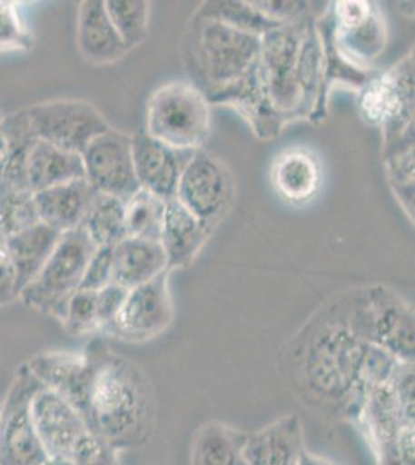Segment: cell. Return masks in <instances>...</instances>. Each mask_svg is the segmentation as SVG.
<instances>
[{"label": "cell", "mask_w": 415, "mask_h": 465, "mask_svg": "<svg viewBox=\"0 0 415 465\" xmlns=\"http://www.w3.org/2000/svg\"><path fill=\"white\" fill-rule=\"evenodd\" d=\"M399 363L357 337L340 317L316 326L302 344L298 377L313 402L353 422L364 390L388 381Z\"/></svg>", "instance_id": "6da1fadb"}, {"label": "cell", "mask_w": 415, "mask_h": 465, "mask_svg": "<svg viewBox=\"0 0 415 465\" xmlns=\"http://www.w3.org/2000/svg\"><path fill=\"white\" fill-rule=\"evenodd\" d=\"M258 76L263 98L284 126L318 116L326 103V54L315 17L261 36Z\"/></svg>", "instance_id": "7a4b0ae2"}, {"label": "cell", "mask_w": 415, "mask_h": 465, "mask_svg": "<svg viewBox=\"0 0 415 465\" xmlns=\"http://www.w3.org/2000/svg\"><path fill=\"white\" fill-rule=\"evenodd\" d=\"M89 352L92 377L83 418L116 451L137 449L153 431L151 386L137 366L104 344L90 346Z\"/></svg>", "instance_id": "3957f363"}, {"label": "cell", "mask_w": 415, "mask_h": 465, "mask_svg": "<svg viewBox=\"0 0 415 465\" xmlns=\"http://www.w3.org/2000/svg\"><path fill=\"white\" fill-rule=\"evenodd\" d=\"M261 37L210 17H193L183 44L191 84L210 104L243 80L258 64Z\"/></svg>", "instance_id": "277c9868"}, {"label": "cell", "mask_w": 415, "mask_h": 465, "mask_svg": "<svg viewBox=\"0 0 415 465\" xmlns=\"http://www.w3.org/2000/svg\"><path fill=\"white\" fill-rule=\"evenodd\" d=\"M342 320L366 343L399 361H414V307L390 287L372 286L355 292Z\"/></svg>", "instance_id": "5b68a950"}, {"label": "cell", "mask_w": 415, "mask_h": 465, "mask_svg": "<svg viewBox=\"0 0 415 465\" xmlns=\"http://www.w3.org/2000/svg\"><path fill=\"white\" fill-rule=\"evenodd\" d=\"M143 129L175 149H203L211 133V104L191 83L171 81L147 101Z\"/></svg>", "instance_id": "8992f818"}, {"label": "cell", "mask_w": 415, "mask_h": 465, "mask_svg": "<svg viewBox=\"0 0 415 465\" xmlns=\"http://www.w3.org/2000/svg\"><path fill=\"white\" fill-rule=\"evenodd\" d=\"M95 250L81 228L64 232L36 278L21 292L19 300L61 322L67 302L81 286L85 267Z\"/></svg>", "instance_id": "52a82bcc"}, {"label": "cell", "mask_w": 415, "mask_h": 465, "mask_svg": "<svg viewBox=\"0 0 415 465\" xmlns=\"http://www.w3.org/2000/svg\"><path fill=\"white\" fill-rule=\"evenodd\" d=\"M364 122L383 129V144L414 131V54H408L361 89Z\"/></svg>", "instance_id": "ba28073f"}, {"label": "cell", "mask_w": 415, "mask_h": 465, "mask_svg": "<svg viewBox=\"0 0 415 465\" xmlns=\"http://www.w3.org/2000/svg\"><path fill=\"white\" fill-rule=\"evenodd\" d=\"M331 8V45L344 63L368 72L388 44V27L381 11L366 0H341Z\"/></svg>", "instance_id": "9c48e42d"}, {"label": "cell", "mask_w": 415, "mask_h": 465, "mask_svg": "<svg viewBox=\"0 0 415 465\" xmlns=\"http://www.w3.org/2000/svg\"><path fill=\"white\" fill-rule=\"evenodd\" d=\"M236 194L232 171L219 157L197 149L184 166L175 199L211 230L230 212Z\"/></svg>", "instance_id": "30bf717a"}, {"label": "cell", "mask_w": 415, "mask_h": 465, "mask_svg": "<svg viewBox=\"0 0 415 465\" xmlns=\"http://www.w3.org/2000/svg\"><path fill=\"white\" fill-rule=\"evenodd\" d=\"M36 386V379L22 365L0 402V465H45L50 460L30 414Z\"/></svg>", "instance_id": "8fae6325"}, {"label": "cell", "mask_w": 415, "mask_h": 465, "mask_svg": "<svg viewBox=\"0 0 415 465\" xmlns=\"http://www.w3.org/2000/svg\"><path fill=\"white\" fill-rule=\"evenodd\" d=\"M24 112L37 140L79 155L94 138L111 129L103 114L87 101H47Z\"/></svg>", "instance_id": "7c38bea8"}, {"label": "cell", "mask_w": 415, "mask_h": 465, "mask_svg": "<svg viewBox=\"0 0 415 465\" xmlns=\"http://www.w3.org/2000/svg\"><path fill=\"white\" fill-rule=\"evenodd\" d=\"M169 275L171 270H166L142 286L127 291L120 312L101 332L132 343L147 341L164 332L173 318Z\"/></svg>", "instance_id": "4fadbf2b"}, {"label": "cell", "mask_w": 415, "mask_h": 465, "mask_svg": "<svg viewBox=\"0 0 415 465\" xmlns=\"http://www.w3.org/2000/svg\"><path fill=\"white\" fill-rule=\"evenodd\" d=\"M81 160L85 180L96 193L127 201L140 190L132 159V135L111 127L87 144Z\"/></svg>", "instance_id": "5bb4252c"}, {"label": "cell", "mask_w": 415, "mask_h": 465, "mask_svg": "<svg viewBox=\"0 0 415 465\" xmlns=\"http://www.w3.org/2000/svg\"><path fill=\"white\" fill-rule=\"evenodd\" d=\"M30 414L48 458H69L79 439L89 431L81 412L39 381L30 401Z\"/></svg>", "instance_id": "9a60e30c"}, {"label": "cell", "mask_w": 415, "mask_h": 465, "mask_svg": "<svg viewBox=\"0 0 415 465\" xmlns=\"http://www.w3.org/2000/svg\"><path fill=\"white\" fill-rule=\"evenodd\" d=\"M194 153L162 143L140 129L132 135V159L138 185L163 201H171L177 193L184 166Z\"/></svg>", "instance_id": "2e32d148"}, {"label": "cell", "mask_w": 415, "mask_h": 465, "mask_svg": "<svg viewBox=\"0 0 415 465\" xmlns=\"http://www.w3.org/2000/svg\"><path fill=\"white\" fill-rule=\"evenodd\" d=\"M25 366L32 372V376L39 381V385L65 399L83 416L92 377V357L89 349L84 352H41L28 360Z\"/></svg>", "instance_id": "e0dca14e"}, {"label": "cell", "mask_w": 415, "mask_h": 465, "mask_svg": "<svg viewBox=\"0 0 415 465\" xmlns=\"http://www.w3.org/2000/svg\"><path fill=\"white\" fill-rule=\"evenodd\" d=\"M305 450L302 422L290 414L247 433L243 455L248 465H300Z\"/></svg>", "instance_id": "ac0fdd59"}, {"label": "cell", "mask_w": 415, "mask_h": 465, "mask_svg": "<svg viewBox=\"0 0 415 465\" xmlns=\"http://www.w3.org/2000/svg\"><path fill=\"white\" fill-rule=\"evenodd\" d=\"M95 196L96 191L85 177L35 193L39 223L59 234L74 232L81 227Z\"/></svg>", "instance_id": "d6986e66"}, {"label": "cell", "mask_w": 415, "mask_h": 465, "mask_svg": "<svg viewBox=\"0 0 415 465\" xmlns=\"http://www.w3.org/2000/svg\"><path fill=\"white\" fill-rule=\"evenodd\" d=\"M270 179L276 194L290 205H304L320 191L322 168L311 149H285L274 159Z\"/></svg>", "instance_id": "ffe728a7"}, {"label": "cell", "mask_w": 415, "mask_h": 465, "mask_svg": "<svg viewBox=\"0 0 415 465\" xmlns=\"http://www.w3.org/2000/svg\"><path fill=\"white\" fill-rule=\"evenodd\" d=\"M211 232L212 230L200 223L175 197L166 202L160 243L168 260V269L173 272L193 264Z\"/></svg>", "instance_id": "44dd1931"}, {"label": "cell", "mask_w": 415, "mask_h": 465, "mask_svg": "<svg viewBox=\"0 0 415 465\" xmlns=\"http://www.w3.org/2000/svg\"><path fill=\"white\" fill-rule=\"evenodd\" d=\"M76 43L79 54L89 63H115L127 54L107 15L104 0H84L79 4Z\"/></svg>", "instance_id": "7402d4cb"}, {"label": "cell", "mask_w": 415, "mask_h": 465, "mask_svg": "<svg viewBox=\"0 0 415 465\" xmlns=\"http://www.w3.org/2000/svg\"><path fill=\"white\" fill-rule=\"evenodd\" d=\"M168 260L158 241L127 238L112 249V282L131 291L163 273Z\"/></svg>", "instance_id": "603a6c76"}, {"label": "cell", "mask_w": 415, "mask_h": 465, "mask_svg": "<svg viewBox=\"0 0 415 465\" xmlns=\"http://www.w3.org/2000/svg\"><path fill=\"white\" fill-rule=\"evenodd\" d=\"M83 177L84 166L79 153H67L37 138L26 153L25 182L32 193Z\"/></svg>", "instance_id": "cb8c5ba5"}, {"label": "cell", "mask_w": 415, "mask_h": 465, "mask_svg": "<svg viewBox=\"0 0 415 465\" xmlns=\"http://www.w3.org/2000/svg\"><path fill=\"white\" fill-rule=\"evenodd\" d=\"M59 238L58 232L41 223L6 238L10 260L16 269L19 295L47 262Z\"/></svg>", "instance_id": "d4e9b609"}, {"label": "cell", "mask_w": 415, "mask_h": 465, "mask_svg": "<svg viewBox=\"0 0 415 465\" xmlns=\"http://www.w3.org/2000/svg\"><path fill=\"white\" fill-rule=\"evenodd\" d=\"M245 439L247 433L225 423H205L195 434L191 465H248Z\"/></svg>", "instance_id": "484cf974"}, {"label": "cell", "mask_w": 415, "mask_h": 465, "mask_svg": "<svg viewBox=\"0 0 415 465\" xmlns=\"http://www.w3.org/2000/svg\"><path fill=\"white\" fill-rule=\"evenodd\" d=\"M79 228L87 234L96 249L114 247L122 242L123 239L127 238L126 201L96 193Z\"/></svg>", "instance_id": "4316f807"}, {"label": "cell", "mask_w": 415, "mask_h": 465, "mask_svg": "<svg viewBox=\"0 0 415 465\" xmlns=\"http://www.w3.org/2000/svg\"><path fill=\"white\" fill-rule=\"evenodd\" d=\"M384 164L390 188L408 216L414 217V131L384 144Z\"/></svg>", "instance_id": "83f0119b"}, {"label": "cell", "mask_w": 415, "mask_h": 465, "mask_svg": "<svg viewBox=\"0 0 415 465\" xmlns=\"http://www.w3.org/2000/svg\"><path fill=\"white\" fill-rule=\"evenodd\" d=\"M194 16L210 17L214 21L226 24L241 32L263 36L273 28L281 27L279 24L270 21L262 13L252 5V0H216L205 2L195 11Z\"/></svg>", "instance_id": "f1b7e54d"}, {"label": "cell", "mask_w": 415, "mask_h": 465, "mask_svg": "<svg viewBox=\"0 0 415 465\" xmlns=\"http://www.w3.org/2000/svg\"><path fill=\"white\" fill-rule=\"evenodd\" d=\"M164 210L166 201L140 188L126 201L127 236L160 242Z\"/></svg>", "instance_id": "f546056e"}, {"label": "cell", "mask_w": 415, "mask_h": 465, "mask_svg": "<svg viewBox=\"0 0 415 465\" xmlns=\"http://www.w3.org/2000/svg\"><path fill=\"white\" fill-rule=\"evenodd\" d=\"M105 10L127 52L144 43L149 32L151 4L146 0H104Z\"/></svg>", "instance_id": "4dcf8cb0"}, {"label": "cell", "mask_w": 415, "mask_h": 465, "mask_svg": "<svg viewBox=\"0 0 415 465\" xmlns=\"http://www.w3.org/2000/svg\"><path fill=\"white\" fill-rule=\"evenodd\" d=\"M39 223L35 193L28 188L0 183V232L10 238Z\"/></svg>", "instance_id": "1f68e13d"}, {"label": "cell", "mask_w": 415, "mask_h": 465, "mask_svg": "<svg viewBox=\"0 0 415 465\" xmlns=\"http://www.w3.org/2000/svg\"><path fill=\"white\" fill-rule=\"evenodd\" d=\"M65 332L74 337L101 331L96 311V292L78 289L70 296L61 320Z\"/></svg>", "instance_id": "d6a6232c"}, {"label": "cell", "mask_w": 415, "mask_h": 465, "mask_svg": "<svg viewBox=\"0 0 415 465\" xmlns=\"http://www.w3.org/2000/svg\"><path fill=\"white\" fill-rule=\"evenodd\" d=\"M33 45L32 33L28 30L19 6L13 2H0V54L26 52Z\"/></svg>", "instance_id": "836d02e7"}, {"label": "cell", "mask_w": 415, "mask_h": 465, "mask_svg": "<svg viewBox=\"0 0 415 465\" xmlns=\"http://www.w3.org/2000/svg\"><path fill=\"white\" fill-rule=\"evenodd\" d=\"M69 458L74 465H118V451L90 430L79 439Z\"/></svg>", "instance_id": "e575fe53"}, {"label": "cell", "mask_w": 415, "mask_h": 465, "mask_svg": "<svg viewBox=\"0 0 415 465\" xmlns=\"http://www.w3.org/2000/svg\"><path fill=\"white\" fill-rule=\"evenodd\" d=\"M377 465H415V427H406L397 438L373 451Z\"/></svg>", "instance_id": "d590c367"}, {"label": "cell", "mask_w": 415, "mask_h": 465, "mask_svg": "<svg viewBox=\"0 0 415 465\" xmlns=\"http://www.w3.org/2000/svg\"><path fill=\"white\" fill-rule=\"evenodd\" d=\"M263 16L285 25L290 22L300 21L302 17L309 16L311 11V2H293V0H252Z\"/></svg>", "instance_id": "8d00e7d4"}, {"label": "cell", "mask_w": 415, "mask_h": 465, "mask_svg": "<svg viewBox=\"0 0 415 465\" xmlns=\"http://www.w3.org/2000/svg\"><path fill=\"white\" fill-rule=\"evenodd\" d=\"M112 249L100 247L92 254L79 289L98 292L112 282Z\"/></svg>", "instance_id": "74e56055"}, {"label": "cell", "mask_w": 415, "mask_h": 465, "mask_svg": "<svg viewBox=\"0 0 415 465\" xmlns=\"http://www.w3.org/2000/svg\"><path fill=\"white\" fill-rule=\"evenodd\" d=\"M127 289L111 282L96 292V311H98V322L101 331L114 322L116 313L120 312L123 302L126 300Z\"/></svg>", "instance_id": "f35d334b"}, {"label": "cell", "mask_w": 415, "mask_h": 465, "mask_svg": "<svg viewBox=\"0 0 415 465\" xmlns=\"http://www.w3.org/2000/svg\"><path fill=\"white\" fill-rule=\"evenodd\" d=\"M19 298V286H17V273L15 265L8 260L0 264V307L8 306Z\"/></svg>", "instance_id": "ab89813d"}, {"label": "cell", "mask_w": 415, "mask_h": 465, "mask_svg": "<svg viewBox=\"0 0 415 465\" xmlns=\"http://www.w3.org/2000/svg\"><path fill=\"white\" fill-rule=\"evenodd\" d=\"M300 465H338L333 460H327L324 456L315 455L311 453L309 450H305L301 458Z\"/></svg>", "instance_id": "60d3db41"}, {"label": "cell", "mask_w": 415, "mask_h": 465, "mask_svg": "<svg viewBox=\"0 0 415 465\" xmlns=\"http://www.w3.org/2000/svg\"><path fill=\"white\" fill-rule=\"evenodd\" d=\"M6 164V140L4 134L0 133V180L4 177Z\"/></svg>", "instance_id": "b9f144b4"}, {"label": "cell", "mask_w": 415, "mask_h": 465, "mask_svg": "<svg viewBox=\"0 0 415 465\" xmlns=\"http://www.w3.org/2000/svg\"><path fill=\"white\" fill-rule=\"evenodd\" d=\"M8 247H6V238L0 232V264L4 262V261L8 260Z\"/></svg>", "instance_id": "7bdbcfd3"}, {"label": "cell", "mask_w": 415, "mask_h": 465, "mask_svg": "<svg viewBox=\"0 0 415 465\" xmlns=\"http://www.w3.org/2000/svg\"><path fill=\"white\" fill-rule=\"evenodd\" d=\"M45 465H74L70 458H50Z\"/></svg>", "instance_id": "ee69618b"}, {"label": "cell", "mask_w": 415, "mask_h": 465, "mask_svg": "<svg viewBox=\"0 0 415 465\" xmlns=\"http://www.w3.org/2000/svg\"><path fill=\"white\" fill-rule=\"evenodd\" d=\"M2 116L4 115H2V112H0V120H2Z\"/></svg>", "instance_id": "f6af8a7d"}]
</instances>
